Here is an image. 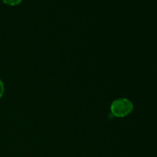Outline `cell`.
Returning <instances> with one entry per match:
<instances>
[{"label": "cell", "instance_id": "cell-1", "mask_svg": "<svg viewBox=\"0 0 157 157\" xmlns=\"http://www.w3.org/2000/svg\"><path fill=\"white\" fill-rule=\"evenodd\" d=\"M133 110V104L127 98L115 100L111 104L110 110L116 117H124L130 114Z\"/></svg>", "mask_w": 157, "mask_h": 157}, {"label": "cell", "instance_id": "cell-2", "mask_svg": "<svg viewBox=\"0 0 157 157\" xmlns=\"http://www.w3.org/2000/svg\"><path fill=\"white\" fill-rule=\"evenodd\" d=\"M3 2L9 6H16V5L20 4L22 0H2Z\"/></svg>", "mask_w": 157, "mask_h": 157}, {"label": "cell", "instance_id": "cell-3", "mask_svg": "<svg viewBox=\"0 0 157 157\" xmlns=\"http://www.w3.org/2000/svg\"><path fill=\"white\" fill-rule=\"evenodd\" d=\"M4 84H3L2 81L0 80V99L2 97L3 94H4Z\"/></svg>", "mask_w": 157, "mask_h": 157}]
</instances>
